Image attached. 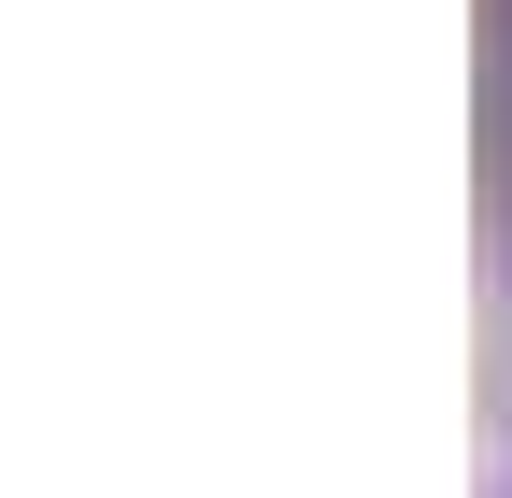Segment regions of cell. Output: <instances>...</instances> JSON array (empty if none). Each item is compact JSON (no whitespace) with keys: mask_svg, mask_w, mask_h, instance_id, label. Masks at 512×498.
<instances>
[{"mask_svg":"<svg viewBox=\"0 0 512 498\" xmlns=\"http://www.w3.org/2000/svg\"><path fill=\"white\" fill-rule=\"evenodd\" d=\"M484 114H498V271H512V0H484Z\"/></svg>","mask_w":512,"mask_h":498,"instance_id":"6da1fadb","label":"cell"}]
</instances>
